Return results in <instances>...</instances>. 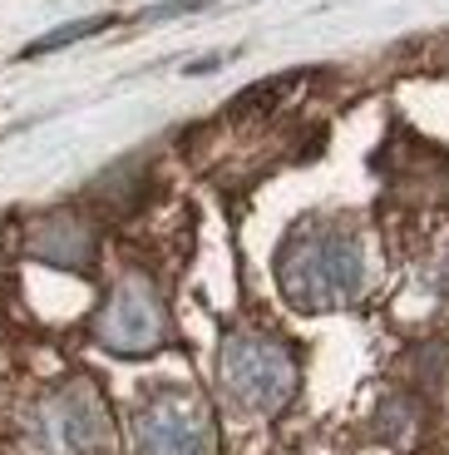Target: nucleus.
Returning a JSON list of instances; mask_svg holds the SVG:
<instances>
[{"label":"nucleus","instance_id":"1","mask_svg":"<svg viewBox=\"0 0 449 455\" xmlns=\"http://www.w3.org/2000/svg\"><path fill=\"white\" fill-rule=\"evenodd\" d=\"M277 287L302 312H331L366 287V252L341 223H306L277 252Z\"/></svg>","mask_w":449,"mask_h":455},{"label":"nucleus","instance_id":"2","mask_svg":"<svg viewBox=\"0 0 449 455\" xmlns=\"http://www.w3.org/2000/svg\"><path fill=\"white\" fill-rule=\"evenodd\" d=\"M223 391L252 416H277L296 396V356L287 341L262 337V331H232L217 352Z\"/></svg>","mask_w":449,"mask_h":455},{"label":"nucleus","instance_id":"3","mask_svg":"<svg viewBox=\"0 0 449 455\" xmlns=\"http://www.w3.org/2000/svg\"><path fill=\"white\" fill-rule=\"evenodd\" d=\"M134 455H217V426L193 391L163 387L134 411Z\"/></svg>","mask_w":449,"mask_h":455},{"label":"nucleus","instance_id":"4","mask_svg":"<svg viewBox=\"0 0 449 455\" xmlns=\"http://www.w3.org/2000/svg\"><path fill=\"white\" fill-rule=\"evenodd\" d=\"M94 337L99 347L119 356H148L169 341V307L148 277H124L109 292V302L94 317Z\"/></svg>","mask_w":449,"mask_h":455},{"label":"nucleus","instance_id":"5","mask_svg":"<svg viewBox=\"0 0 449 455\" xmlns=\"http://www.w3.org/2000/svg\"><path fill=\"white\" fill-rule=\"evenodd\" d=\"M45 441L55 445L59 455H109L114 445V426L109 411H104L99 391L90 381H69L55 396L45 401Z\"/></svg>","mask_w":449,"mask_h":455},{"label":"nucleus","instance_id":"6","mask_svg":"<svg viewBox=\"0 0 449 455\" xmlns=\"http://www.w3.org/2000/svg\"><path fill=\"white\" fill-rule=\"evenodd\" d=\"M30 252L50 267H75L84 273L94 262V233L84 218H69V213H55V218H40L30 233Z\"/></svg>","mask_w":449,"mask_h":455},{"label":"nucleus","instance_id":"7","mask_svg":"<svg viewBox=\"0 0 449 455\" xmlns=\"http://www.w3.org/2000/svg\"><path fill=\"white\" fill-rule=\"evenodd\" d=\"M109 15H90V20H69V25H59V30H50V35H40V40H30L25 45V55H50V50H65V45H75V40H90V35H99V30H109Z\"/></svg>","mask_w":449,"mask_h":455},{"label":"nucleus","instance_id":"8","mask_svg":"<svg viewBox=\"0 0 449 455\" xmlns=\"http://www.w3.org/2000/svg\"><path fill=\"white\" fill-rule=\"evenodd\" d=\"M198 5H208V0H169V5H154V11H144V20H169V15L198 11Z\"/></svg>","mask_w":449,"mask_h":455}]
</instances>
